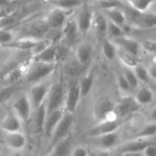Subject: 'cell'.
<instances>
[{
    "label": "cell",
    "instance_id": "obj_18",
    "mask_svg": "<svg viewBox=\"0 0 156 156\" xmlns=\"http://www.w3.org/2000/svg\"><path fill=\"white\" fill-rule=\"evenodd\" d=\"M115 103H113L110 99L101 100L96 106L94 114L95 117L99 120H105L110 118H117L114 113Z\"/></svg>",
    "mask_w": 156,
    "mask_h": 156
},
{
    "label": "cell",
    "instance_id": "obj_11",
    "mask_svg": "<svg viewBox=\"0 0 156 156\" xmlns=\"http://www.w3.org/2000/svg\"><path fill=\"white\" fill-rule=\"evenodd\" d=\"M70 11L53 6L45 16V23L51 29H61L66 22L69 19Z\"/></svg>",
    "mask_w": 156,
    "mask_h": 156
},
{
    "label": "cell",
    "instance_id": "obj_32",
    "mask_svg": "<svg viewBox=\"0 0 156 156\" xmlns=\"http://www.w3.org/2000/svg\"><path fill=\"white\" fill-rule=\"evenodd\" d=\"M121 72L125 77V79L129 82V84L132 87V89L133 90V91H134V90H136L141 85V83H140L139 80L137 79L136 74H135V72L133 70V68L127 67V66H122V69Z\"/></svg>",
    "mask_w": 156,
    "mask_h": 156
},
{
    "label": "cell",
    "instance_id": "obj_44",
    "mask_svg": "<svg viewBox=\"0 0 156 156\" xmlns=\"http://www.w3.org/2000/svg\"><path fill=\"white\" fill-rule=\"evenodd\" d=\"M16 1L17 0H0V9L7 7V6L11 5L12 4H14Z\"/></svg>",
    "mask_w": 156,
    "mask_h": 156
},
{
    "label": "cell",
    "instance_id": "obj_21",
    "mask_svg": "<svg viewBox=\"0 0 156 156\" xmlns=\"http://www.w3.org/2000/svg\"><path fill=\"white\" fill-rule=\"evenodd\" d=\"M32 60L45 62V63H56L58 60V46L51 43L47 48H45L38 54L31 57Z\"/></svg>",
    "mask_w": 156,
    "mask_h": 156
},
{
    "label": "cell",
    "instance_id": "obj_33",
    "mask_svg": "<svg viewBox=\"0 0 156 156\" xmlns=\"http://www.w3.org/2000/svg\"><path fill=\"white\" fill-rule=\"evenodd\" d=\"M107 22L108 19L104 16L102 12L97 13L94 15V20H93V27H95L96 31L100 35H106V29H107Z\"/></svg>",
    "mask_w": 156,
    "mask_h": 156
},
{
    "label": "cell",
    "instance_id": "obj_31",
    "mask_svg": "<svg viewBox=\"0 0 156 156\" xmlns=\"http://www.w3.org/2000/svg\"><path fill=\"white\" fill-rule=\"evenodd\" d=\"M116 85L118 90L120 91V96L132 95L133 93V90L132 89L129 82L127 81V80L125 79V77L122 75V72L116 75Z\"/></svg>",
    "mask_w": 156,
    "mask_h": 156
},
{
    "label": "cell",
    "instance_id": "obj_13",
    "mask_svg": "<svg viewBox=\"0 0 156 156\" xmlns=\"http://www.w3.org/2000/svg\"><path fill=\"white\" fill-rule=\"evenodd\" d=\"M4 143L5 146L12 151H22L26 148L27 140L22 131L4 132Z\"/></svg>",
    "mask_w": 156,
    "mask_h": 156
},
{
    "label": "cell",
    "instance_id": "obj_40",
    "mask_svg": "<svg viewBox=\"0 0 156 156\" xmlns=\"http://www.w3.org/2000/svg\"><path fill=\"white\" fill-rule=\"evenodd\" d=\"M143 49L149 53L156 55V41L155 40H145L142 43Z\"/></svg>",
    "mask_w": 156,
    "mask_h": 156
},
{
    "label": "cell",
    "instance_id": "obj_23",
    "mask_svg": "<svg viewBox=\"0 0 156 156\" xmlns=\"http://www.w3.org/2000/svg\"><path fill=\"white\" fill-rule=\"evenodd\" d=\"M72 143L70 134L65 138L59 140L53 146L50 147V151L48 153L49 155H69L72 150Z\"/></svg>",
    "mask_w": 156,
    "mask_h": 156
},
{
    "label": "cell",
    "instance_id": "obj_17",
    "mask_svg": "<svg viewBox=\"0 0 156 156\" xmlns=\"http://www.w3.org/2000/svg\"><path fill=\"white\" fill-rule=\"evenodd\" d=\"M65 111L63 108H59L57 110H54L47 114L45 125H44V131H43V136L47 139L49 140L54 129L56 128L57 124L62 118Z\"/></svg>",
    "mask_w": 156,
    "mask_h": 156
},
{
    "label": "cell",
    "instance_id": "obj_24",
    "mask_svg": "<svg viewBox=\"0 0 156 156\" xmlns=\"http://www.w3.org/2000/svg\"><path fill=\"white\" fill-rule=\"evenodd\" d=\"M33 112H34L33 124H34L35 131L38 134H43L44 125H45V122H46V118H47V114H48L46 103L44 102L43 104H41L39 107L35 109L33 111Z\"/></svg>",
    "mask_w": 156,
    "mask_h": 156
},
{
    "label": "cell",
    "instance_id": "obj_22",
    "mask_svg": "<svg viewBox=\"0 0 156 156\" xmlns=\"http://www.w3.org/2000/svg\"><path fill=\"white\" fill-rule=\"evenodd\" d=\"M93 54L92 45L89 42H81L78 44L75 49V59L82 66L88 65Z\"/></svg>",
    "mask_w": 156,
    "mask_h": 156
},
{
    "label": "cell",
    "instance_id": "obj_3",
    "mask_svg": "<svg viewBox=\"0 0 156 156\" xmlns=\"http://www.w3.org/2000/svg\"><path fill=\"white\" fill-rule=\"evenodd\" d=\"M90 139L93 143V145L96 147V149L105 152L117 149L122 144V133H120V130L96 137H90Z\"/></svg>",
    "mask_w": 156,
    "mask_h": 156
},
{
    "label": "cell",
    "instance_id": "obj_48",
    "mask_svg": "<svg viewBox=\"0 0 156 156\" xmlns=\"http://www.w3.org/2000/svg\"></svg>",
    "mask_w": 156,
    "mask_h": 156
},
{
    "label": "cell",
    "instance_id": "obj_37",
    "mask_svg": "<svg viewBox=\"0 0 156 156\" xmlns=\"http://www.w3.org/2000/svg\"><path fill=\"white\" fill-rule=\"evenodd\" d=\"M133 70H134L136 77L139 80L140 83L145 84L149 81L150 77H149V72H148V69L146 66H144V64L139 62L133 67Z\"/></svg>",
    "mask_w": 156,
    "mask_h": 156
},
{
    "label": "cell",
    "instance_id": "obj_35",
    "mask_svg": "<svg viewBox=\"0 0 156 156\" xmlns=\"http://www.w3.org/2000/svg\"><path fill=\"white\" fill-rule=\"evenodd\" d=\"M16 90H18V83L16 84H8L5 85L0 89V104L5 103L10 98H12Z\"/></svg>",
    "mask_w": 156,
    "mask_h": 156
},
{
    "label": "cell",
    "instance_id": "obj_27",
    "mask_svg": "<svg viewBox=\"0 0 156 156\" xmlns=\"http://www.w3.org/2000/svg\"><path fill=\"white\" fill-rule=\"evenodd\" d=\"M101 52L105 59L108 61L112 62L114 59L117 58V54H118V47L114 43V41L109 37H106L102 41L101 45Z\"/></svg>",
    "mask_w": 156,
    "mask_h": 156
},
{
    "label": "cell",
    "instance_id": "obj_6",
    "mask_svg": "<svg viewBox=\"0 0 156 156\" xmlns=\"http://www.w3.org/2000/svg\"><path fill=\"white\" fill-rule=\"evenodd\" d=\"M122 126V120L118 118H110L99 121V122L91 127L88 132L87 135L89 138L90 137H96L99 135L110 133L118 130H121Z\"/></svg>",
    "mask_w": 156,
    "mask_h": 156
},
{
    "label": "cell",
    "instance_id": "obj_34",
    "mask_svg": "<svg viewBox=\"0 0 156 156\" xmlns=\"http://www.w3.org/2000/svg\"><path fill=\"white\" fill-rule=\"evenodd\" d=\"M117 58L120 59L122 66H127V67H131V68H133L137 63L140 62L137 58H135L134 56L129 54L128 52H126L119 48H118Z\"/></svg>",
    "mask_w": 156,
    "mask_h": 156
},
{
    "label": "cell",
    "instance_id": "obj_8",
    "mask_svg": "<svg viewBox=\"0 0 156 156\" xmlns=\"http://www.w3.org/2000/svg\"><path fill=\"white\" fill-rule=\"evenodd\" d=\"M80 90L79 86V81H72L69 86L66 89L65 99L63 103V109L67 112L75 113L78 109L79 103L81 100Z\"/></svg>",
    "mask_w": 156,
    "mask_h": 156
},
{
    "label": "cell",
    "instance_id": "obj_42",
    "mask_svg": "<svg viewBox=\"0 0 156 156\" xmlns=\"http://www.w3.org/2000/svg\"><path fill=\"white\" fill-rule=\"evenodd\" d=\"M148 69V72H149V77L150 80H153L156 81V59L154 58L153 60V62L151 64H149V66L147 67Z\"/></svg>",
    "mask_w": 156,
    "mask_h": 156
},
{
    "label": "cell",
    "instance_id": "obj_9",
    "mask_svg": "<svg viewBox=\"0 0 156 156\" xmlns=\"http://www.w3.org/2000/svg\"><path fill=\"white\" fill-rule=\"evenodd\" d=\"M50 86L51 84H49L48 82L45 80L36 82L31 86L27 94L31 101L33 110L37 109V107H39L41 104H43L46 101Z\"/></svg>",
    "mask_w": 156,
    "mask_h": 156
},
{
    "label": "cell",
    "instance_id": "obj_36",
    "mask_svg": "<svg viewBox=\"0 0 156 156\" xmlns=\"http://www.w3.org/2000/svg\"><path fill=\"white\" fill-rule=\"evenodd\" d=\"M124 34V28L110 20L107 22V29H106V36L111 39L118 38Z\"/></svg>",
    "mask_w": 156,
    "mask_h": 156
},
{
    "label": "cell",
    "instance_id": "obj_4",
    "mask_svg": "<svg viewBox=\"0 0 156 156\" xmlns=\"http://www.w3.org/2000/svg\"><path fill=\"white\" fill-rule=\"evenodd\" d=\"M65 93H66V90L64 88L63 83L60 80L53 83L50 86L47 100L45 101L48 113L54 110L63 108Z\"/></svg>",
    "mask_w": 156,
    "mask_h": 156
},
{
    "label": "cell",
    "instance_id": "obj_10",
    "mask_svg": "<svg viewBox=\"0 0 156 156\" xmlns=\"http://www.w3.org/2000/svg\"><path fill=\"white\" fill-rule=\"evenodd\" d=\"M12 111L19 117V119L24 123L29 121L34 110L27 93L20 95L14 101L12 104Z\"/></svg>",
    "mask_w": 156,
    "mask_h": 156
},
{
    "label": "cell",
    "instance_id": "obj_28",
    "mask_svg": "<svg viewBox=\"0 0 156 156\" xmlns=\"http://www.w3.org/2000/svg\"><path fill=\"white\" fill-rule=\"evenodd\" d=\"M138 12H147L156 4V0H120Z\"/></svg>",
    "mask_w": 156,
    "mask_h": 156
},
{
    "label": "cell",
    "instance_id": "obj_26",
    "mask_svg": "<svg viewBox=\"0 0 156 156\" xmlns=\"http://www.w3.org/2000/svg\"><path fill=\"white\" fill-rule=\"evenodd\" d=\"M26 71H27V66L22 65V66L16 67V68L11 69L9 72H7L3 77L2 80L5 83V85L16 84V83L19 82L20 80L24 79Z\"/></svg>",
    "mask_w": 156,
    "mask_h": 156
},
{
    "label": "cell",
    "instance_id": "obj_43",
    "mask_svg": "<svg viewBox=\"0 0 156 156\" xmlns=\"http://www.w3.org/2000/svg\"><path fill=\"white\" fill-rule=\"evenodd\" d=\"M96 1L101 5V8L121 4V1L120 0H96Z\"/></svg>",
    "mask_w": 156,
    "mask_h": 156
},
{
    "label": "cell",
    "instance_id": "obj_14",
    "mask_svg": "<svg viewBox=\"0 0 156 156\" xmlns=\"http://www.w3.org/2000/svg\"><path fill=\"white\" fill-rule=\"evenodd\" d=\"M114 41V43L117 45V47L126 52H128L129 54L134 56L135 58H139V57L141 56V52L143 50V46L142 43H140L138 40L131 37H127L125 35L112 39Z\"/></svg>",
    "mask_w": 156,
    "mask_h": 156
},
{
    "label": "cell",
    "instance_id": "obj_16",
    "mask_svg": "<svg viewBox=\"0 0 156 156\" xmlns=\"http://www.w3.org/2000/svg\"><path fill=\"white\" fill-rule=\"evenodd\" d=\"M133 96L140 107L149 106L154 101L155 99L154 90L146 84L140 85L136 90H134Z\"/></svg>",
    "mask_w": 156,
    "mask_h": 156
},
{
    "label": "cell",
    "instance_id": "obj_41",
    "mask_svg": "<svg viewBox=\"0 0 156 156\" xmlns=\"http://www.w3.org/2000/svg\"><path fill=\"white\" fill-rule=\"evenodd\" d=\"M141 155L156 156V143L149 144L141 153Z\"/></svg>",
    "mask_w": 156,
    "mask_h": 156
},
{
    "label": "cell",
    "instance_id": "obj_45",
    "mask_svg": "<svg viewBox=\"0 0 156 156\" xmlns=\"http://www.w3.org/2000/svg\"><path fill=\"white\" fill-rule=\"evenodd\" d=\"M150 119L153 122H156V105L152 109V111L150 112Z\"/></svg>",
    "mask_w": 156,
    "mask_h": 156
},
{
    "label": "cell",
    "instance_id": "obj_2",
    "mask_svg": "<svg viewBox=\"0 0 156 156\" xmlns=\"http://www.w3.org/2000/svg\"><path fill=\"white\" fill-rule=\"evenodd\" d=\"M73 124H74V113L65 112L62 118L57 124L56 128L54 129V131L48 140L49 146L50 147L53 146L59 140L69 135Z\"/></svg>",
    "mask_w": 156,
    "mask_h": 156
},
{
    "label": "cell",
    "instance_id": "obj_12",
    "mask_svg": "<svg viewBox=\"0 0 156 156\" xmlns=\"http://www.w3.org/2000/svg\"><path fill=\"white\" fill-rule=\"evenodd\" d=\"M151 143H154L151 139L132 138L130 141L121 144L116 150L120 154H141L142 151Z\"/></svg>",
    "mask_w": 156,
    "mask_h": 156
},
{
    "label": "cell",
    "instance_id": "obj_38",
    "mask_svg": "<svg viewBox=\"0 0 156 156\" xmlns=\"http://www.w3.org/2000/svg\"><path fill=\"white\" fill-rule=\"evenodd\" d=\"M15 39H16L15 34L12 33L9 28H7V29H0V44H1L2 47H4L5 45L12 42Z\"/></svg>",
    "mask_w": 156,
    "mask_h": 156
},
{
    "label": "cell",
    "instance_id": "obj_1",
    "mask_svg": "<svg viewBox=\"0 0 156 156\" xmlns=\"http://www.w3.org/2000/svg\"><path fill=\"white\" fill-rule=\"evenodd\" d=\"M56 65V63H45L31 59V62L27 66V71L24 79L26 81L30 83L45 80L54 72Z\"/></svg>",
    "mask_w": 156,
    "mask_h": 156
},
{
    "label": "cell",
    "instance_id": "obj_5",
    "mask_svg": "<svg viewBox=\"0 0 156 156\" xmlns=\"http://www.w3.org/2000/svg\"><path fill=\"white\" fill-rule=\"evenodd\" d=\"M141 107L135 101L133 94L132 95H123L120 96V100L115 103L114 113L118 119L123 120L124 118L133 114L138 112Z\"/></svg>",
    "mask_w": 156,
    "mask_h": 156
},
{
    "label": "cell",
    "instance_id": "obj_47",
    "mask_svg": "<svg viewBox=\"0 0 156 156\" xmlns=\"http://www.w3.org/2000/svg\"><path fill=\"white\" fill-rule=\"evenodd\" d=\"M2 17V15H1V13H0V18Z\"/></svg>",
    "mask_w": 156,
    "mask_h": 156
},
{
    "label": "cell",
    "instance_id": "obj_25",
    "mask_svg": "<svg viewBox=\"0 0 156 156\" xmlns=\"http://www.w3.org/2000/svg\"><path fill=\"white\" fill-rule=\"evenodd\" d=\"M79 81V86L80 90V94L81 98H86L91 91L94 81H95V76L92 71L88 72L80 77V79L78 80Z\"/></svg>",
    "mask_w": 156,
    "mask_h": 156
},
{
    "label": "cell",
    "instance_id": "obj_20",
    "mask_svg": "<svg viewBox=\"0 0 156 156\" xmlns=\"http://www.w3.org/2000/svg\"><path fill=\"white\" fill-rule=\"evenodd\" d=\"M24 122L12 111L5 114L0 122V128L3 132H18L22 131Z\"/></svg>",
    "mask_w": 156,
    "mask_h": 156
},
{
    "label": "cell",
    "instance_id": "obj_29",
    "mask_svg": "<svg viewBox=\"0 0 156 156\" xmlns=\"http://www.w3.org/2000/svg\"><path fill=\"white\" fill-rule=\"evenodd\" d=\"M156 135V122H149L143 125L133 136V138H142V139H151Z\"/></svg>",
    "mask_w": 156,
    "mask_h": 156
},
{
    "label": "cell",
    "instance_id": "obj_30",
    "mask_svg": "<svg viewBox=\"0 0 156 156\" xmlns=\"http://www.w3.org/2000/svg\"><path fill=\"white\" fill-rule=\"evenodd\" d=\"M48 2L53 6L68 11L80 8L83 5V0H48Z\"/></svg>",
    "mask_w": 156,
    "mask_h": 156
},
{
    "label": "cell",
    "instance_id": "obj_39",
    "mask_svg": "<svg viewBox=\"0 0 156 156\" xmlns=\"http://www.w3.org/2000/svg\"><path fill=\"white\" fill-rule=\"evenodd\" d=\"M91 154L89 148L84 145H77L75 147H72V150L69 154V155L72 156H88Z\"/></svg>",
    "mask_w": 156,
    "mask_h": 156
},
{
    "label": "cell",
    "instance_id": "obj_19",
    "mask_svg": "<svg viewBox=\"0 0 156 156\" xmlns=\"http://www.w3.org/2000/svg\"><path fill=\"white\" fill-rule=\"evenodd\" d=\"M61 31L62 32L60 35V38L63 42V45L67 47L73 44L80 34L74 18L69 19L64 25V27L61 28Z\"/></svg>",
    "mask_w": 156,
    "mask_h": 156
},
{
    "label": "cell",
    "instance_id": "obj_46",
    "mask_svg": "<svg viewBox=\"0 0 156 156\" xmlns=\"http://www.w3.org/2000/svg\"><path fill=\"white\" fill-rule=\"evenodd\" d=\"M1 48H2V46H1V44H0V50H1Z\"/></svg>",
    "mask_w": 156,
    "mask_h": 156
},
{
    "label": "cell",
    "instance_id": "obj_7",
    "mask_svg": "<svg viewBox=\"0 0 156 156\" xmlns=\"http://www.w3.org/2000/svg\"><path fill=\"white\" fill-rule=\"evenodd\" d=\"M94 15L95 13L89 6L83 5L80 6V9L78 10L74 17L80 34L85 35L91 29V27H93Z\"/></svg>",
    "mask_w": 156,
    "mask_h": 156
},
{
    "label": "cell",
    "instance_id": "obj_15",
    "mask_svg": "<svg viewBox=\"0 0 156 156\" xmlns=\"http://www.w3.org/2000/svg\"><path fill=\"white\" fill-rule=\"evenodd\" d=\"M101 9H102L101 12L104 14V16H106L108 20L122 27L123 28L129 26L126 12L124 8L121 7L120 5H114L107 6Z\"/></svg>",
    "mask_w": 156,
    "mask_h": 156
}]
</instances>
